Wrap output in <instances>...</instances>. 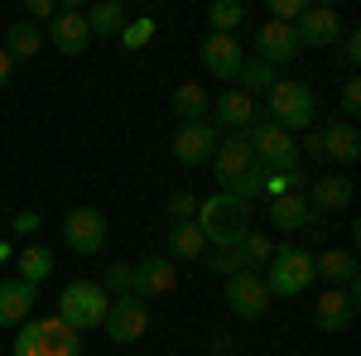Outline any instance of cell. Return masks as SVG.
<instances>
[{
  "label": "cell",
  "instance_id": "9",
  "mask_svg": "<svg viewBox=\"0 0 361 356\" xmlns=\"http://www.w3.org/2000/svg\"><path fill=\"white\" fill-rule=\"evenodd\" d=\"M63 246L73 255H97L106 246V212L102 207H73L63 217Z\"/></svg>",
  "mask_w": 361,
  "mask_h": 356
},
{
  "label": "cell",
  "instance_id": "24",
  "mask_svg": "<svg viewBox=\"0 0 361 356\" xmlns=\"http://www.w3.org/2000/svg\"><path fill=\"white\" fill-rule=\"evenodd\" d=\"M313 279H328V289H347L357 279V255L352 250H323V255H313Z\"/></svg>",
  "mask_w": 361,
  "mask_h": 356
},
{
  "label": "cell",
  "instance_id": "22",
  "mask_svg": "<svg viewBox=\"0 0 361 356\" xmlns=\"http://www.w3.org/2000/svg\"><path fill=\"white\" fill-rule=\"evenodd\" d=\"M250 168H255V154H250L246 135L217 140V154H212V173H217V183H226V178H241V173H250Z\"/></svg>",
  "mask_w": 361,
  "mask_h": 356
},
{
  "label": "cell",
  "instance_id": "11",
  "mask_svg": "<svg viewBox=\"0 0 361 356\" xmlns=\"http://www.w3.org/2000/svg\"><path fill=\"white\" fill-rule=\"evenodd\" d=\"M197 63H202V73L207 78H217V82H236V73H241V39L236 34H207L202 44H197Z\"/></svg>",
  "mask_w": 361,
  "mask_h": 356
},
{
  "label": "cell",
  "instance_id": "27",
  "mask_svg": "<svg viewBox=\"0 0 361 356\" xmlns=\"http://www.w3.org/2000/svg\"><path fill=\"white\" fill-rule=\"evenodd\" d=\"M5 54H10V63H20V58H34L39 49H44V29L29 25V20H15V25L5 29V44H0Z\"/></svg>",
  "mask_w": 361,
  "mask_h": 356
},
{
  "label": "cell",
  "instance_id": "44",
  "mask_svg": "<svg viewBox=\"0 0 361 356\" xmlns=\"http://www.w3.org/2000/svg\"><path fill=\"white\" fill-rule=\"evenodd\" d=\"M299 356H313V352H299Z\"/></svg>",
  "mask_w": 361,
  "mask_h": 356
},
{
  "label": "cell",
  "instance_id": "18",
  "mask_svg": "<svg viewBox=\"0 0 361 356\" xmlns=\"http://www.w3.org/2000/svg\"><path fill=\"white\" fill-rule=\"evenodd\" d=\"M308 207L313 212H347L352 202H357V183L347 178V173H328V178H318V183H308Z\"/></svg>",
  "mask_w": 361,
  "mask_h": 356
},
{
  "label": "cell",
  "instance_id": "43",
  "mask_svg": "<svg viewBox=\"0 0 361 356\" xmlns=\"http://www.w3.org/2000/svg\"><path fill=\"white\" fill-rule=\"evenodd\" d=\"M207 356H226V352H207Z\"/></svg>",
  "mask_w": 361,
  "mask_h": 356
},
{
  "label": "cell",
  "instance_id": "37",
  "mask_svg": "<svg viewBox=\"0 0 361 356\" xmlns=\"http://www.w3.org/2000/svg\"><path fill=\"white\" fill-rule=\"evenodd\" d=\"M337 54H342V63L357 73V63H361V34L357 29H342V39H337Z\"/></svg>",
  "mask_w": 361,
  "mask_h": 356
},
{
  "label": "cell",
  "instance_id": "38",
  "mask_svg": "<svg viewBox=\"0 0 361 356\" xmlns=\"http://www.w3.org/2000/svg\"><path fill=\"white\" fill-rule=\"evenodd\" d=\"M294 145H299V159H323V130L318 125H308L304 140H294Z\"/></svg>",
  "mask_w": 361,
  "mask_h": 356
},
{
  "label": "cell",
  "instance_id": "21",
  "mask_svg": "<svg viewBox=\"0 0 361 356\" xmlns=\"http://www.w3.org/2000/svg\"><path fill=\"white\" fill-rule=\"evenodd\" d=\"M323 159H333V164H342V168H352L361 159V130L352 121L323 125Z\"/></svg>",
  "mask_w": 361,
  "mask_h": 356
},
{
  "label": "cell",
  "instance_id": "23",
  "mask_svg": "<svg viewBox=\"0 0 361 356\" xmlns=\"http://www.w3.org/2000/svg\"><path fill=\"white\" fill-rule=\"evenodd\" d=\"M82 15H87V34H92V39H116L121 29L130 25V10H126L121 0H97Z\"/></svg>",
  "mask_w": 361,
  "mask_h": 356
},
{
  "label": "cell",
  "instance_id": "29",
  "mask_svg": "<svg viewBox=\"0 0 361 356\" xmlns=\"http://www.w3.org/2000/svg\"><path fill=\"white\" fill-rule=\"evenodd\" d=\"M15 270H20V279H29V284H44V279L54 274V250L49 246H25L15 255Z\"/></svg>",
  "mask_w": 361,
  "mask_h": 356
},
{
  "label": "cell",
  "instance_id": "15",
  "mask_svg": "<svg viewBox=\"0 0 361 356\" xmlns=\"http://www.w3.org/2000/svg\"><path fill=\"white\" fill-rule=\"evenodd\" d=\"M294 39H299V49H333L337 39H342L337 10H328V5H308L304 15L294 20Z\"/></svg>",
  "mask_w": 361,
  "mask_h": 356
},
{
  "label": "cell",
  "instance_id": "10",
  "mask_svg": "<svg viewBox=\"0 0 361 356\" xmlns=\"http://www.w3.org/2000/svg\"><path fill=\"white\" fill-rule=\"evenodd\" d=\"M102 328H106V337H111L116 347H130V342H140V337L149 332V308H145V299H135V294H116Z\"/></svg>",
  "mask_w": 361,
  "mask_h": 356
},
{
  "label": "cell",
  "instance_id": "14",
  "mask_svg": "<svg viewBox=\"0 0 361 356\" xmlns=\"http://www.w3.org/2000/svg\"><path fill=\"white\" fill-rule=\"evenodd\" d=\"M304 54L299 49V39H294V25H279V20H265V25L255 29V63H265V68H284V63H294V58Z\"/></svg>",
  "mask_w": 361,
  "mask_h": 356
},
{
  "label": "cell",
  "instance_id": "16",
  "mask_svg": "<svg viewBox=\"0 0 361 356\" xmlns=\"http://www.w3.org/2000/svg\"><path fill=\"white\" fill-rule=\"evenodd\" d=\"M178 284V265L169 255H145L140 265H130V294L135 299H159Z\"/></svg>",
  "mask_w": 361,
  "mask_h": 356
},
{
  "label": "cell",
  "instance_id": "2",
  "mask_svg": "<svg viewBox=\"0 0 361 356\" xmlns=\"http://www.w3.org/2000/svg\"><path fill=\"white\" fill-rule=\"evenodd\" d=\"M313 116H318V97L299 78H279L270 87V97H265V111H260V121L279 125L284 135H304L308 125H313Z\"/></svg>",
  "mask_w": 361,
  "mask_h": 356
},
{
  "label": "cell",
  "instance_id": "41",
  "mask_svg": "<svg viewBox=\"0 0 361 356\" xmlns=\"http://www.w3.org/2000/svg\"><path fill=\"white\" fill-rule=\"evenodd\" d=\"M10 78H15V63H10V54H5V49H0V92H5V87H10Z\"/></svg>",
  "mask_w": 361,
  "mask_h": 356
},
{
  "label": "cell",
  "instance_id": "28",
  "mask_svg": "<svg viewBox=\"0 0 361 356\" xmlns=\"http://www.w3.org/2000/svg\"><path fill=\"white\" fill-rule=\"evenodd\" d=\"M275 82H279V73H275V68H265V63H255V58H246L241 73H236V92L250 97V102H255V97H270V87H275Z\"/></svg>",
  "mask_w": 361,
  "mask_h": 356
},
{
  "label": "cell",
  "instance_id": "13",
  "mask_svg": "<svg viewBox=\"0 0 361 356\" xmlns=\"http://www.w3.org/2000/svg\"><path fill=\"white\" fill-rule=\"evenodd\" d=\"M44 44H54L63 58L87 54V44H92V34H87V15L78 10V5H63L54 20H49V29H44Z\"/></svg>",
  "mask_w": 361,
  "mask_h": 356
},
{
  "label": "cell",
  "instance_id": "19",
  "mask_svg": "<svg viewBox=\"0 0 361 356\" xmlns=\"http://www.w3.org/2000/svg\"><path fill=\"white\" fill-rule=\"evenodd\" d=\"M265 217H270V226H275V231H304V226H313V221H318V212L308 207L304 192H279V197H270Z\"/></svg>",
  "mask_w": 361,
  "mask_h": 356
},
{
  "label": "cell",
  "instance_id": "6",
  "mask_svg": "<svg viewBox=\"0 0 361 356\" xmlns=\"http://www.w3.org/2000/svg\"><path fill=\"white\" fill-rule=\"evenodd\" d=\"M246 145H250L255 164L265 168V173H304V159H299L294 135H284V130L270 125V121H255V125L246 130Z\"/></svg>",
  "mask_w": 361,
  "mask_h": 356
},
{
  "label": "cell",
  "instance_id": "25",
  "mask_svg": "<svg viewBox=\"0 0 361 356\" xmlns=\"http://www.w3.org/2000/svg\"><path fill=\"white\" fill-rule=\"evenodd\" d=\"M169 106H173V116H183V121H207L212 116V92L202 82H178L173 97H169Z\"/></svg>",
  "mask_w": 361,
  "mask_h": 356
},
{
  "label": "cell",
  "instance_id": "31",
  "mask_svg": "<svg viewBox=\"0 0 361 356\" xmlns=\"http://www.w3.org/2000/svg\"><path fill=\"white\" fill-rule=\"evenodd\" d=\"M241 260H246V270H265L270 265V255H275V241L270 236H260V231H246V241H241Z\"/></svg>",
  "mask_w": 361,
  "mask_h": 356
},
{
  "label": "cell",
  "instance_id": "4",
  "mask_svg": "<svg viewBox=\"0 0 361 356\" xmlns=\"http://www.w3.org/2000/svg\"><path fill=\"white\" fill-rule=\"evenodd\" d=\"M106 308H111V294L97 279H68L58 294V323L73 332H92L106 323Z\"/></svg>",
  "mask_w": 361,
  "mask_h": 356
},
{
  "label": "cell",
  "instance_id": "36",
  "mask_svg": "<svg viewBox=\"0 0 361 356\" xmlns=\"http://www.w3.org/2000/svg\"><path fill=\"white\" fill-rule=\"evenodd\" d=\"M337 106H342V116L357 125V116H361V82H357V78H347V82H342V97H337Z\"/></svg>",
  "mask_w": 361,
  "mask_h": 356
},
{
  "label": "cell",
  "instance_id": "3",
  "mask_svg": "<svg viewBox=\"0 0 361 356\" xmlns=\"http://www.w3.org/2000/svg\"><path fill=\"white\" fill-rule=\"evenodd\" d=\"M10 356H82V332L63 328L58 313L54 318H25L15 328Z\"/></svg>",
  "mask_w": 361,
  "mask_h": 356
},
{
  "label": "cell",
  "instance_id": "26",
  "mask_svg": "<svg viewBox=\"0 0 361 356\" xmlns=\"http://www.w3.org/2000/svg\"><path fill=\"white\" fill-rule=\"evenodd\" d=\"M164 255L178 265V260H197V255H207V241H202V231H197L193 221H173L169 226V241H164Z\"/></svg>",
  "mask_w": 361,
  "mask_h": 356
},
{
  "label": "cell",
  "instance_id": "30",
  "mask_svg": "<svg viewBox=\"0 0 361 356\" xmlns=\"http://www.w3.org/2000/svg\"><path fill=\"white\" fill-rule=\"evenodd\" d=\"M207 25H212V34H236L246 25V5L241 0H212L207 5Z\"/></svg>",
  "mask_w": 361,
  "mask_h": 356
},
{
  "label": "cell",
  "instance_id": "35",
  "mask_svg": "<svg viewBox=\"0 0 361 356\" xmlns=\"http://www.w3.org/2000/svg\"><path fill=\"white\" fill-rule=\"evenodd\" d=\"M102 289H106V294H130V265H126V260L106 265V274H102Z\"/></svg>",
  "mask_w": 361,
  "mask_h": 356
},
{
  "label": "cell",
  "instance_id": "34",
  "mask_svg": "<svg viewBox=\"0 0 361 356\" xmlns=\"http://www.w3.org/2000/svg\"><path fill=\"white\" fill-rule=\"evenodd\" d=\"M164 207H169V221H193L197 217V197H193V192H183V188L169 192Z\"/></svg>",
  "mask_w": 361,
  "mask_h": 356
},
{
  "label": "cell",
  "instance_id": "42",
  "mask_svg": "<svg viewBox=\"0 0 361 356\" xmlns=\"http://www.w3.org/2000/svg\"><path fill=\"white\" fill-rule=\"evenodd\" d=\"M5 260H10V241H0V265H5Z\"/></svg>",
  "mask_w": 361,
  "mask_h": 356
},
{
  "label": "cell",
  "instance_id": "1",
  "mask_svg": "<svg viewBox=\"0 0 361 356\" xmlns=\"http://www.w3.org/2000/svg\"><path fill=\"white\" fill-rule=\"evenodd\" d=\"M193 226L202 231V241L212 250H236L250 231V207L236 202V197H226V192H212L207 202H197Z\"/></svg>",
  "mask_w": 361,
  "mask_h": 356
},
{
  "label": "cell",
  "instance_id": "5",
  "mask_svg": "<svg viewBox=\"0 0 361 356\" xmlns=\"http://www.w3.org/2000/svg\"><path fill=\"white\" fill-rule=\"evenodd\" d=\"M260 279H265V294L270 299H299L308 284H313V255L304 246H275V255L260 270Z\"/></svg>",
  "mask_w": 361,
  "mask_h": 356
},
{
  "label": "cell",
  "instance_id": "32",
  "mask_svg": "<svg viewBox=\"0 0 361 356\" xmlns=\"http://www.w3.org/2000/svg\"><path fill=\"white\" fill-rule=\"evenodd\" d=\"M149 34H154V20H149V15H140V20H130L116 39H121V49H130V54H135V49L149 44Z\"/></svg>",
  "mask_w": 361,
  "mask_h": 356
},
{
  "label": "cell",
  "instance_id": "17",
  "mask_svg": "<svg viewBox=\"0 0 361 356\" xmlns=\"http://www.w3.org/2000/svg\"><path fill=\"white\" fill-rule=\"evenodd\" d=\"M34 303H39V284L20 274L0 279V328H20L25 318H34Z\"/></svg>",
  "mask_w": 361,
  "mask_h": 356
},
{
  "label": "cell",
  "instance_id": "8",
  "mask_svg": "<svg viewBox=\"0 0 361 356\" xmlns=\"http://www.w3.org/2000/svg\"><path fill=\"white\" fill-rule=\"evenodd\" d=\"M357 303H361V284L352 279L347 289H323L318 294V303H313V328L318 332H347L352 323H357Z\"/></svg>",
  "mask_w": 361,
  "mask_h": 356
},
{
  "label": "cell",
  "instance_id": "33",
  "mask_svg": "<svg viewBox=\"0 0 361 356\" xmlns=\"http://www.w3.org/2000/svg\"><path fill=\"white\" fill-rule=\"evenodd\" d=\"M207 270L222 274V279H231V274L246 270V260H241V250H212V255H207Z\"/></svg>",
  "mask_w": 361,
  "mask_h": 356
},
{
  "label": "cell",
  "instance_id": "20",
  "mask_svg": "<svg viewBox=\"0 0 361 356\" xmlns=\"http://www.w3.org/2000/svg\"><path fill=\"white\" fill-rule=\"evenodd\" d=\"M207 121L222 125V130H231V135H246L250 125H255V102L231 87V92H222V97L212 102V116H207Z\"/></svg>",
  "mask_w": 361,
  "mask_h": 356
},
{
  "label": "cell",
  "instance_id": "12",
  "mask_svg": "<svg viewBox=\"0 0 361 356\" xmlns=\"http://www.w3.org/2000/svg\"><path fill=\"white\" fill-rule=\"evenodd\" d=\"M226 308H231L236 318H246V323H255V318L270 313V294H265L260 270H241V274L226 279Z\"/></svg>",
  "mask_w": 361,
  "mask_h": 356
},
{
  "label": "cell",
  "instance_id": "39",
  "mask_svg": "<svg viewBox=\"0 0 361 356\" xmlns=\"http://www.w3.org/2000/svg\"><path fill=\"white\" fill-rule=\"evenodd\" d=\"M25 15H29V25H34V20H54L58 10H54V0H29Z\"/></svg>",
  "mask_w": 361,
  "mask_h": 356
},
{
  "label": "cell",
  "instance_id": "40",
  "mask_svg": "<svg viewBox=\"0 0 361 356\" xmlns=\"http://www.w3.org/2000/svg\"><path fill=\"white\" fill-rule=\"evenodd\" d=\"M39 212H34V207H25V212H15V221H10V231H20V236H25V231H34V226H39Z\"/></svg>",
  "mask_w": 361,
  "mask_h": 356
},
{
  "label": "cell",
  "instance_id": "7",
  "mask_svg": "<svg viewBox=\"0 0 361 356\" xmlns=\"http://www.w3.org/2000/svg\"><path fill=\"white\" fill-rule=\"evenodd\" d=\"M169 149H173V159L183 168L212 164V154H217V125H212V121H178Z\"/></svg>",
  "mask_w": 361,
  "mask_h": 356
}]
</instances>
